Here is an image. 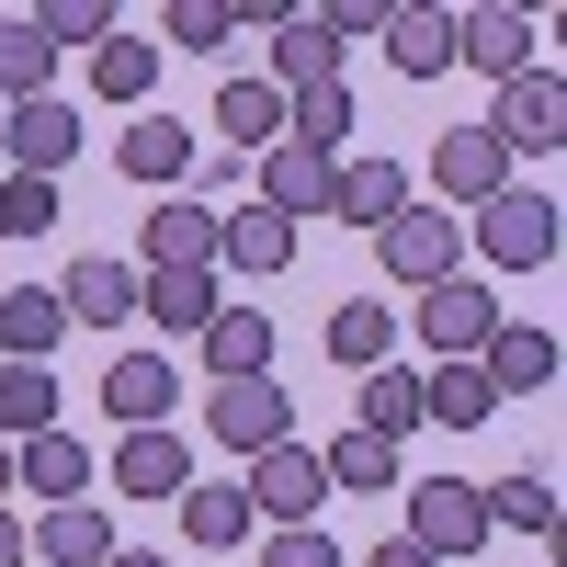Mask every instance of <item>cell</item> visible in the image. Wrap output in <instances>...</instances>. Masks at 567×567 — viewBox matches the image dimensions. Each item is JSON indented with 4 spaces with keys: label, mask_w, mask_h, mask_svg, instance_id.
<instances>
[{
    "label": "cell",
    "mask_w": 567,
    "mask_h": 567,
    "mask_svg": "<svg viewBox=\"0 0 567 567\" xmlns=\"http://www.w3.org/2000/svg\"><path fill=\"white\" fill-rule=\"evenodd\" d=\"M386 12H398V0H329L318 34H329V45H363V34H386Z\"/></svg>",
    "instance_id": "obj_41"
},
{
    "label": "cell",
    "mask_w": 567,
    "mask_h": 567,
    "mask_svg": "<svg viewBox=\"0 0 567 567\" xmlns=\"http://www.w3.org/2000/svg\"><path fill=\"white\" fill-rule=\"evenodd\" d=\"M182 534H194V545H216V556H227V545H250V499L194 477V488H182Z\"/></svg>",
    "instance_id": "obj_35"
},
{
    "label": "cell",
    "mask_w": 567,
    "mask_h": 567,
    "mask_svg": "<svg viewBox=\"0 0 567 567\" xmlns=\"http://www.w3.org/2000/svg\"><path fill=\"white\" fill-rule=\"evenodd\" d=\"M398 329H420V352H432V363H477L488 352V329H499V296H488V284H420V318H398Z\"/></svg>",
    "instance_id": "obj_4"
},
{
    "label": "cell",
    "mask_w": 567,
    "mask_h": 567,
    "mask_svg": "<svg viewBox=\"0 0 567 567\" xmlns=\"http://www.w3.org/2000/svg\"><path fill=\"white\" fill-rule=\"evenodd\" d=\"M341 136H352V80H318L284 103V148H318V159H341Z\"/></svg>",
    "instance_id": "obj_30"
},
{
    "label": "cell",
    "mask_w": 567,
    "mask_h": 567,
    "mask_svg": "<svg viewBox=\"0 0 567 567\" xmlns=\"http://www.w3.org/2000/svg\"><path fill=\"white\" fill-rule=\"evenodd\" d=\"M329 182H341V159L318 148H261V205L296 227V216H329Z\"/></svg>",
    "instance_id": "obj_19"
},
{
    "label": "cell",
    "mask_w": 567,
    "mask_h": 567,
    "mask_svg": "<svg viewBox=\"0 0 567 567\" xmlns=\"http://www.w3.org/2000/svg\"><path fill=\"white\" fill-rule=\"evenodd\" d=\"M488 136H499V148L511 159H556L567 148V80L534 58L523 80H499V114H488Z\"/></svg>",
    "instance_id": "obj_5"
},
{
    "label": "cell",
    "mask_w": 567,
    "mask_h": 567,
    "mask_svg": "<svg viewBox=\"0 0 567 567\" xmlns=\"http://www.w3.org/2000/svg\"><path fill=\"white\" fill-rule=\"evenodd\" d=\"M398 545H420L432 567H465V556L488 545V499L465 488V477H420V488H409V534H398Z\"/></svg>",
    "instance_id": "obj_3"
},
{
    "label": "cell",
    "mask_w": 567,
    "mask_h": 567,
    "mask_svg": "<svg viewBox=\"0 0 567 567\" xmlns=\"http://www.w3.org/2000/svg\"><path fill=\"white\" fill-rule=\"evenodd\" d=\"M261 567H341V545H329L318 523H296V534H272V545H261Z\"/></svg>",
    "instance_id": "obj_42"
},
{
    "label": "cell",
    "mask_w": 567,
    "mask_h": 567,
    "mask_svg": "<svg viewBox=\"0 0 567 567\" xmlns=\"http://www.w3.org/2000/svg\"><path fill=\"white\" fill-rule=\"evenodd\" d=\"M205 432L239 443V454H272V443H296V398H284L272 374H239V386L205 398Z\"/></svg>",
    "instance_id": "obj_7"
},
{
    "label": "cell",
    "mask_w": 567,
    "mask_h": 567,
    "mask_svg": "<svg viewBox=\"0 0 567 567\" xmlns=\"http://www.w3.org/2000/svg\"><path fill=\"white\" fill-rule=\"evenodd\" d=\"M432 194L443 205H499L511 194V148H499L488 125H454L443 148H432Z\"/></svg>",
    "instance_id": "obj_9"
},
{
    "label": "cell",
    "mask_w": 567,
    "mask_h": 567,
    "mask_svg": "<svg viewBox=\"0 0 567 567\" xmlns=\"http://www.w3.org/2000/svg\"><path fill=\"white\" fill-rule=\"evenodd\" d=\"M284 261H296V227H284L272 205L216 216V272H284Z\"/></svg>",
    "instance_id": "obj_22"
},
{
    "label": "cell",
    "mask_w": 567,
    "mask_h": 567,
    "mask_svg": "<svg viewBox=\"0 0 567 567\" xmlns=\"http://www.w3.org/2000/svg\"><path fill=\"white\" fill-rule=\"evenodd\" d=\"M477 374H488V398H534V386H556V329L499 318V329H488V352H477Z\"/></svg>",
    "instance_id": "obj_13"
},
{
    "label": "cell",
    "mask_w": 567,
    "mask_h": 567,
    "mask_svg": "<svg viewBox=\"0 0 567 567\" xmlns=\"http://www.w3.org/2000/svg\"><path fill=\"white\" fill-rule=\"evenodd\" d=\"M272 534H296V523H318V499H329V477H318V454L307 443H272V454H250V488H239Z\"/></svg>",
    "instance_id": "obj_8"
},
{
    "label": "cell",
    "mask_w": 567,
    "mask_h": 567,
    "mask_svg": "<svg viewBox=\"0 0 567 567\" xmlns=\"http://www.w3.org/2000/svg\"><path fill=\"white\" fill-rule=\"evenodd\" d=\"M374 45H386V58H398L409 80H432V69H454V12H443V0H398Z\"/></svg>",
    "instance_id": "obj_21"
},
{
    "label": "cell",
    "mask_w": 567,
    "mask_h": 567,
    "mask_svg": "<svg viewBox=\"0 0 567 567\" xmlns=\"http://www.w3.org/2000/svg\"><path fill=\"white\" fill-rule=\"evenodd\" d=\"M58 432V374L45 363H0V443H34Z\"/></svg>",
    "instance_id": "obj_32"
},
{
    "label": "cell",
    "mask_w": 567,
    "mask_h": 567,
    "mask_svg": "<svg viewBox=\"0 0 567 567\" xmlns=\"http://www.w3.org/2000/svg\"><path fill=\"white\" fill-rule=\"evenodd\" d=\"M103 567H171V556H136V545H114V556H103Z\"/></svg>",
    "instance_id": "obj_45"
},
{
    "label": "cell",
    "mask_w": 567,
    "mask_h": 567,
    "mask_svg": "<svg viewBox=\"0 0 567 567\" xmlns=\"http://www.w3.org/2000/svg\"><path fill=\"white\" fill-rule=\"evenodd\" d=\"M398 205H409L398 159H341V182H329V216H341V227H386Z\"/></svg>",
    "instance_id": "obj_25"
},
{
    "label": "cell",
    "mask_w": 567,
    "mask_h": 567,
    "mask_svg": "<svg viewBox=\"0 0 567 567\" xmlns=\"http://www.w3.org/2000/svg\"><path fill=\"white\" fill-rule=\"evenodd\" d=\"M216 307H227L216 272H136V318H159V329H216Z\"/></svg>",
    "instance_id": "obj_24"
},
{
    "label": "cell",
    "mask_w": 567,
    "mask_h": 567,
    "mask_svg": "<svg viewBox=\"0 0 567 567\" xmlns=\"http://www.w3.org/2000/svg\"><path fill=\"white\" fill-rule=\"evenodd\" d=\"M0 567H34V545H23V523L0 511Z\"/></svg>",
    "instance_id": "obj_43"
},
{
    "label": "cell",
    "mask_w": 567,
    "mask_h": 567,
    "mask_svg": "<svg viewBox=\"0 0 567 567\" xmlns=\"http://www.w3.org/2000/svg\"><path fill=\"white\" fill-rule=\"evenodd\" d=\"M0 159L34 171V182H69V159H80V114L58 103V91H34V103H0Z\"/></svg>",
    "instance_id": "obj_6"
},
{
    "label": "cell",
    "mask_w": 567,
    "mask_h": 567,
    "mask_svg": "<svg viewBox=\"0 0 567 567\" xmlns=\"http://www.w3.org/2000/svg\"><path fill=\"white\" fill-rule=\"evenodd\" d=\"M136 250H148V272H216V205L205 194H159Z\"/></svg>",
    "instance_id": "obj_11"
},
{
    "label": "cell",
    "mask_w": 567,
    "mask_h": 567,
    "mask_svg": "<svg viewBox=\"0 0 567 567\" xmlns=\"http://www.w3.org/2000/svg\"><path fill=\"white\" fill-rule=\"evenodd\" d=\"M58 182H34V171H0V239H58Z\"/></svg>",
    "instance_id": "obj_36"
},
{
    "label": "cell",
    "mask_w": 567,
    "mask_h": 567,
    "mask_svg": "<svg viewBox=\"0 0 567 567\" xmlns=\"http://www.w3.org/2000/svg\"><path fill=\"white\" fill-rule=\"evenodd\" d=\"M374 261H386L409 296H420V284H454V272H465V227H454L443 205H420V194H409L386 227H374Z\"/></svg>",
    "instance_id": "obj_2"
},
{
    "label": "cell",
    "mask_w": 567,
    "mask_h": 567,
    "mask_svg": "<svg viewBox=\"0 0 567 567\" xmlns=\"http://www.w3.org/2000/svg\"><path fill=\"white\" fill-rule=\"evenodd\" d=\"M352 432H374V443H409L420 432V374L409 363H374L363 374V420H352Z\"/></svg>",
    "instance_id": "obj_33"
},
{
    "label": "cell",
    "mask_w": 567,
    "mask_h": 567,
    "mask_svg": "<svg viewBox=\"0 0 567 567\" xmlns=\"http://www.w3.org/2000/svg\"><path fill=\"white\" fill-rule=\"evenodd\" d=\"M465 250H477L488 272H545V261H556V194H523V182H511L499 205H477Z\"/></svg>",
    "instance_id": "obj_1"
},
{
    "label": "cell",
    "mask_w": 567,
    "mask_h": 567,
    "mask_svg": "<svg viewBox=\"0 0 567 567\" xmlns=\"http://www.w3.org/2000/svg\"><path fill=\"white\" fill-rule=\"evenodd\" d=\"M420 420H443V432H477V420H499V398H488V374H477V363H432V374H420Z\"/></svg>",
    "instance_id": "obj_31"
},
{
    "label": "cell",
    "mask_w": 567,
    "mask_h": 567,
    "mask_svg": "<svg viewBox=\"0 0 567 567\" xmlns=\"http://www.w3.org/2000/svg\"><path fill=\"white\" fill-rule=\"evenodd\" d=\"M23 545H34L45 567H103V556H114V511H103V499H58L45 523H23Z\"/></svg>",
    "instance_id": "obj_14"
},
{
    "label": "cell",
    "mask_w": 567,
    "mask_h": 567,
    "mask_svg": "<svg viewBox=\"0 0 567 567\" xmlns=\"http://www.w3.org/2000/svg\"><path fill=\"white\" fill-rule=\"evenodd\" d=\"M216 125H227V159H261V148H284V91L261 80V69H239L216 91Z\"/></svg>",
    "instance_id": "obj_17"
},
{
    "label": "cell",
    "mask_w": 567,
    "mask_h": 567,
    "mask_svg": "<svg viewBox=\"0 0 567 567\" xmlns=\"http://www.w3.org/2000/svg\"><path fill=\"white\" fill-rule=\"evenodd\" d=\"M58 307H69V329H125L136 318V261H69Z\"/></svg>",
    "instance_id": "obj_20"
},
{
    "label": "cell",
    "mask_w": 567,
    "mask_h": 567,
    "mask_svg": "<svg viewBox=\"0 0 567 567\" xmlns=\"http://www.w3.org/2000/svg\"><path fill=\"white\" fill-rule=\"evenodd\" d=\"M114 159H125V182H136V194H171V182L194 171V125H171V114H136V125L114 136Z\"/></svg>",
    "instance_id": "obj_16"
},
{
    "label": "cell",
    "mask_w": 567,
    "mask_h": 567,
    "mask_svg": "<svg viewBox=\"0 0 567 567\" xmlns=\"http://www.w3.org/2000/svg\"><path fill=\"white\" fill-rule=\"evenodd\" d=\"M454 58L488 69V80H523V69H534V12H511V0H488V12H454Z\"/></svg>",
    "instance_id": "obj_12"
},
{
    "label": "cell",
    "mask_w": 567,
    "mask_h": 567,
    "mask_svg": "<svg viewBox=\"0 0 567 567\" xmlns=\"http://www.w3.org/2000/svg\"><path fill=\"white\" fill-rule=\"evenodd\" d=\"M329 363H352V374L398 363V318L374 307V296H341V307H329Z\"/></svg>",
    "instance_id": "obj_28"
},
{
    "label": "cell",
    "mask_w": 567,
    "mask_h": 567,
    "mask_svg": "<svg viewBox=\"0 0 567 567\" xmlns=\"http://www.w3.org/2000/svg\"><path fill=\"white\" fill-rule=\"evenodd\" d=\"M318 477H329V488H363V499H374V488H398V443H374V432H341V443L318 454Z\"/></svg>",
    "instance_id": "obj_34"
},
{
    "label": "cell",
    "mask_w": 567,
    "mask_h": 567,
    "mask_svg": "<svg viewBox=\"0 0 567 567\" xmlns=\"http://www.w3.org/2000/svg\"><path fill=\"white\" fill-rule=\"evenodd\" d=\"M159 34L182 45V58H216V45H239V23H227V0H171Z\"/></svg>",
    "instance_id": "obj_39"
},
{
    "label": "cell",
    "mask_w": 567,
    "mask_h": 567,
    "mask_svg": "<svg viewBox=\"0 0 567 567\" xmlns=\"http://www.w3.org/2000/svg\"><path fill=\"white\" fill-rule=\"evenodd\" d=\"M261 80L284 91V103H296V91H318V80H341V45L318 34V12H296V23L272 34V69H261Z\"/></svg>",
    "instance_id": "obj_27"
},
{
    "label": "cell",
    "mask_w": 567,
    "mask_h": 567,
    "mask_svg": "<svg viewBox=\"0 0 567 567\" xmlns=\"http://www.w3.org/2000/svg\"><path fill=\"white\" fill-rule=\"evenodd\" d=\"M103 409L125 420V432H171V409H182L171 352H114V363H103Z\"/></svg>",
    "instance_id": "obj_10"
},
{
    "label": "cell",
    "mask_w": 567,
    "mask_h": 567,
    "mask_svg": "<svg viewBox=\"0 0 567 567\" xmlns=\"http://www.w3.org/2000/svg\"><path fill=\"white\" fill-rule=\"evenodd\" d=\"M34 91H58V45L34 12H0V103H34Z\"/></svg>",
    "instance_id": "obj_26"
},
{
    "label": "cell",
    "mask_w": 567,
    "mask_h": 567,
    "mask_svg": "<svg viewBox=\"0 0 567 567\" xmlns=\"http://www.w3.org/2000/svg\"><path fill=\"white\" fill-rule=\"evenodd\" d=\"M58 341H69L58 284H0V363H45Z\"/></svg>",
    "instance_id": "obj_15"
},
{
    "label": "cell",
    "mask_w": 567,
    "mask_h": 567,
    "mask_svg": "<svg viewBox=\"0 0 567 567\" xmlns=\"http://www.w3.org/2000/svg\"><path fill=\"white\" fill-rule=\"evenodd\" d=\"M0 499H12V443H0Z\"/></svg>",
    "instance_id": "obj_46"
},
{
    "label": "cell",
    "mask_w": 567,
    "mask_h": 567,
    "mask_svg": "<svg viewBox=\"0 0 567 567\" xmlns=\"http://www.w3.org/2000/svg\"><path fill=\"white\" fill-rule=\"evenodd\" d=\"M12 488H34L45 511H58V499H80V488H91V454L69 443V420H58V432H34V443H12Z\"/></svg>",
    "instance_id": "obj_23"
},
{
    "label": "cell",
    "mask_w": 567,
    "mask_h": 567,
    "mask_svg": "<svg viewBox=\"0 0 567 567\" xmlns=\"http://www.w3.org/2000/svg\"><path fill=\"white\" fill-rule=\"evenodd\" d=\"M114 488H125V499H182V488H194L182 432H125V443H114Z\"/></svg>",
    "instance_id": "obj_18"
},
{
    "label": "cell",
    "mask_w": 567,
    "mask_h": 567,
    "mask_svg": "<svg viewBox=\"0 0 567 567\" xmlns=\"http://www.w3.org/2000/svg\"><path fill=\"white\" fill-rule=\"evenodd\" d=\"M488 499V534H556V477H499Z\"/></svg>",
    "instance_id": "obj_37"
},
{
    "label": "cell",
    "mask_w": 567,
    "mask_h": 567,
    "mask_svg": "<svg viewBox=\"0 0 567 567\" xmlns=\"http://www.w3.org/2000/svg\"><path fill=\"white\" fill-rule=\"evenodd\" d=\"M205 363H216V386H239V374H272V318H261V307H216Z\"/></svg>",
    "instance_id": "obj_29"
},
{
    "label": "cell",
    "mask_w": 567,
    "mask_h": 567,
    "mask_svg": "<svg viewBox=\"0 0 567 567\" xmlns=\"http://www.w3.org/2000/svg\"><path fill=\"white\" fill-rule=\"evenodd\" d=\"M34 23H45V45H114V34H125L114 0H45Z\"/></svg>",
    "instance_id": "obj_40"
},
{
    "label": "cell",
    "mask_w": 567,
    "mask_h": 567,
    "mask_svg": "<svg viewBox=\"0 0 567 567\" xmlns=\"http://www.w3.org/2000/svg\"><path fill=\"white\" fill-rule=\"evenodd\" d=\"M363 567H432V556H420V545H374Z\"/></svg>",
    "instance_id": "obj_44"
},
{
    "label": "cell",
    "mask_w": 567,
    "mask_h": 567,
    "mask_svg": "<svg viewBox=\"0 0 567 567\" xmlns=\"http://www.w3.org/2000/svg\"><path fill=\"white\" fill-rule=\"evenodd\" d=\"M148 80H159V45H136V34L91 45V91H103V103H148Z\"/></svg>",
    "instance_id": "obj_38"
}]
</instances>
